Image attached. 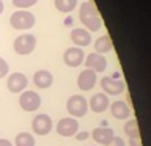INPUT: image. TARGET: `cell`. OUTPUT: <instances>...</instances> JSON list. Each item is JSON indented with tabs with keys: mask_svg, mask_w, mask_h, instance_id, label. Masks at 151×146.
<instances>
[{
	"mask_svg": "<svg viewBox=\"0 0 151 146\" xmlns=\"http://www.w3.org/2000/svg\"><path fill=\"white\" fill-rule=\"evenodd\" d=\"M85 66H87V69H91L94 72H102V71H106L107 68V60L106 57L101 55V54H96V52H93V54H88L85 57Z\"/></svg>",
	"mask_w": 151,
	"mask_h": 146,
	"instance_id": "obj_11",
	"label": "cell"
},
{
	"mask_svg": "<svg viewBox=\"0 0 151 146\" xmlns=\"http://www.w3.org/2000/svg\"><path fill=\"white\" fill-rule=\"evenodd\" d=\"M14 145L16 146H35V137L32 134H28V132H21V134L16 135Z\"/></svg>",
	"mask_w": 151,
	"mask_h": 146,
	"instance_id": "obj_19",
	"label": "cell"
},
{
	"mask_svg": "<svg viewBox=\"0 0 151 146\" xmlns=\"http://www.w3.org/2000/svg\"><path fill=\"white\" fill-rule=\"evenodd\" d=\"M112 39L109 38L107 35H104L101 38H98L96 42H94V50H96V54H106V52L112 50Z\"/></svg>",
	"mask_w": 151,
	"mask_h": 146,
	"instance_id": "obj_18",
	"label": "cell"
},
{
	"mask_svg": "<svg viewBox=\"0 0 151 146\" xmlns=\"http://www.w3.org/2000/svg\"><path fill=\"white\" fill-rule=\"evenodd\" d=\"M98 82V74L91 69H83L77 77V87L82 91H90L94 88V85Z\"/></svg>",
	"mask_w": 151,
	"mask_h": 146,
	"instance_id": "obj_10",
	"label": "cell"
},
{
	"mask_svg": "<svg viewBox=\"0 0 151 146\" xmlns=\"http://www.w3.org/2000/svg\"><path fill=\"white\" fill-rule=\"evenodd\" d=\"M79 19H80V22L88 28V31H98L99 28L102 27V21L98 14L96 5H94V2H91V0L83 2L80 5Z\"/></svg>",
	"mask_w": 151,
	"mask_h": 146,
	"instance_id": "obj_1",
	"label": "cell"
},
{
	"mask_svg": "<svg viewBox=\"0 0 151 146\" xmlns=\"http://www.w3.org/2000/svg\"><path fill=\"white\" fill-rule=\"evenodd\" d=\"M8 72H9V66L6 63V60L0 58V79H3L5 75H8Z\"/></svg>",
	"mask_w": 151,
	"mask_h": 146,
	"instance_id": "obj_23",
	"label": "cell"
},
{
	"mask_svg": "<svg viewBox=\"0 0 151 146\" xmlns=\"http://www.w3.org/2000/svg\"><path fill=\"white\" fill-rule=\"evenodd\" d=\"M14 52L19 55H30L36 47V38L30 35V33H25V35H21L14 39Z\"/></svg>",
	"mask_w": 151,
	"mask_h": 146,
	"instance_id": "obj_4",
	"label": "cell"
},
{
	"mask_svg": "<svg viewBox=\"0 0 151 146\" xmlns=\"http://www.w3.org/2000/svg\"><path fill=\"white\" fill-rule=\"evenodd\" d=\"M19 105L25 112H35L41 107V96L35 91H22L19 97Z\"/></svg>",
	"mask_w": 151,
	"mask_h": 146,
	"instance_id": "obj_5",
	"label": "cell"
},
{
	"mask_svg": "<svg viewBox=\"0 0 151 146\" xmlns=\"http://www.w3.org/2000/svg\"><path fill=\"white\" fill-rule=\"evenodd\" d=\"M129 145H131V146H142L140 137H137V138H129Z\"/></svg>",
	"mask_w": 151,
	"mask_h": 146,
	"instance_id": "obj_26",
	"label": "cell"
},
{
	"mask_svg": "<svg viewBox=\"0 0 151 146\" xmlns=\"http://www.w3.org/2000/svg\"><path fill=\"white\" fill-rule=\"evenodd\" d=\"M79 130V121L76 118L69 116V118H63V120L58 121L57 124V132L61 137H73L77 134Z\"/></svg>",
	"mask_w": 151,
	"mask_h": 146,
	"instance_id": "obj_7",
	"label": "cell"
},
{
	"mask_svg": "<svg viewBox=\"0 0 151 146\" xmlns=\"http://www.w3.org/2000/svg\"><path fill=\"white\" fill-rule=\"evenodd\" d=\"M33 83H35L38 88L46 89L54 83V75L46 69H40V71H36V72L33 74Z\"/></svg>",
	"mask_w": 151,
	"mask_h": 146,
	"instance_id": "obj_15",
	"label": "cell"
},
{
	"mask_svg": "<svg viewBox=\"0 0 151 146\" xmlns=\"http://www.w3.org/2000/svg\"><path fill=\"white\" fill-rule=\"evenodd\" d=\"M88 137H90V134L87 130H85V132H77V134H76V140H77V141H83V140H87Z\"/></svg>",
	"mask_w": 151,
	"mask_h": 146,
	"instance_id": "obj_25",
	"label": "cell"
},
{
	"mask_svg": "<svg viewBox=\"0 0 151 146\" xmlns=\"http://www.w3.org/2000/svg\"><path fill=\"white\" fill-rule=\"evenodd\" d=\"M66 110L73 118H82L88 112V102L82 94H74L66 102Z\"/></svg>",
	"mask_w": 151,
	"mask_h": 146,
	"instance_id": "obj_2",
	"label": "cell"
},
{
	"mask_svg": "<svg viewBox=\"0 0 151 146\" xmlns=\"http://www.w3.org/2000/svg\"><path fill=\"white\" fill-rule=\"evenodd\" d=\"M109 107H110L112 116L116 118V120H127L129 115H131L129 105H127L126 102H123V101H115L112 105H109Z\"/></svg>",
	"mask_w": 151,
	"mask_h": 146,
	"instance_id": "obj_16",
	"label": "cell"
},
{
	"mask_svg": "<svg viewBox=\"0 0 151 146\" xmlns=\"http://www.w3.org/2000/svg\"><path fill=\"white\" fill-rule=\"evenodd\" d=\"M35 22H36L35 16L32 13L25 11V9H19V11L13 13L11 17H9V24L16 30H28L35 25Z\"/></svg>",
	"mask_w": 151,
	"mask_h": 146,
	"instance_id": "obj_3",
	"label": "cell"
},
{
	"mask_svg": "<svg viewBox=\"0 0 151 146\" xmlns=\"http://www.w3.org/2000/svg\"><path fill=\"white\" fill-rule=\"evenodd\" d=\"M101 88L106 94H112V96H118L124 91V82L123 80H116L113 77H102L101 79Z\"/></svg>",
	"mask_w": 151,
	"mask_h": 146,
	"instance_id": "obj_8",
	"label": "cell"
},
{
	"mask_svg": "<svg viewBox=\"0 0 151 146\" xmlns=\"http://www.w3.org/2000/svg\"><path fill=\"white\" fill-rule=\"evenodd\" d=\"M3 9H5V5H3V0H0V14L3 13Z\"/></svg>",
	"mask_w": 151,
	"mask_h": 146,
	"instance_id": "obj_28",
	"label": "cell"
},
{
	"mask_svg": "<svg viewBox=\"0 0 151 146\" xmlns=\"http://www.w3.org/2000/svg\"><path fill=\"white\" fill-rule=\"evenodd\" d=\"M0 146H13V143L6 138H0Z\"/></svg>",
	"mask_w": 151,
	"mask_h": 146,
	"instance_id": "obj_27",
	"label": "cell"
},
{
	"mask_svg": "<svg viewBox=\"0 0 151 146\" xmlns=\"http://www.w3.org/2000/svg\"><path fill=\"white\" fill-rule=\"evenodd\" d=\"M28 80L22 72H13L11 75H8L6 80V87L11 93H22L27 88Z\"/></svg>",
	"mask_w": 151,
	"mask_h": 146,
	"instance_id": "obj_12",
	"label": "cell"
},
{
	"mask_svg": "<svg viewBox=\"0 0 151 146\" xmlns=\"http://www.w3.org/2000/svg\"><path fill=\"white\" fill-rule=\"evenodd\" d=\"M38 0H13V5L19 9H27L33 6V5H36Z\"/></svg>",
	"mask_w": 151,
	"mask_h": 146,
	"instance_id": "obj_22",
	"label": "cell"
},
{
	"mask_svg": "<svg viewBox=\"0 0 151 146\" xmlns=\"http://www.w3.org/2000/svg\"><path fill=\"white\" fill-rule=\"evenodd\" d=\"M83 60H85V54L80 47H69V49H66L63 55L65 64L69 66V68H77V66L83 63Z\"/></svg>",
	"mask_w": 151,
	"mask_h": 146,
	"instance_id": "obj_9",
	"label": "cell"
},
{
	"mask_svg": "<svg viewBox=\"0 0 151 146\" xmlns=\"http://www.w3.org/2000/svg\"><path fill=\"white\" fill-rule=\"evenodd\" d=\"M71 41L76 44V47H85L91 42V35L87 28H74L71 31Z\"/></svg>",
	"mask_w": 151,
	"mask_h": 146,
	"instance_id": "obj_14",
	"label": "cell"
},
{
	"mask_svg": "<svg viewBox=\"0 0 151 146\" xmlns=\"http://www.w3.org/2000/svg\"><path fill=\"white\" fill-rule=\"evenodd\" d=\"M106 146H126V145H124V140H123L121 137H113Z\"/></svg>",
	"mask_w": 151,
	"mask_h": 146,
	"instance_id": "obj_24",
	"label": "cell"
},
{
	"mask_svg": "<svg viewBox=\"0 0 151 146\" xmlns=\"http://www.w3.org/2000/svg\"><path fill=\"white\" fill-rule=\"evenodd\" d=\"M91 137L98 145H107L115 135H113V130L109 127H96L91 132Z\"/></svg>",
	"mask_w": 151,
	"mask_h": 146,
	"instance_id": "obj_17",
	"label": "cell"
},
{
	"mask_svg": "<svg viewBox=\"0 0 151 146\" xmlns=\"http://www.w3.org/2000/svg\"><path fill=\"white\" fill-rule=\"evenodd\" d=\"M124 132L129 138H137L140 137V129H139V124H137L135 120H129L124 124Z\"/></svg>",
	"mask_w": 151,
	"mask_h": 146,
	"instance_id": "obj_21",
	"label": "cell"
},
{
	"mask_svg": "<svg viewBox=\"0 0 151 146\" xmlns=\"http://www.w3.org/2000/svg\"><path fill=\"white\" fill-rule=\"evenodd\" d=\"M32 129L36 135H41V137L47 135L52 130V118L49 115H44V113L35 116L32 121Z\"/></svg>",
	"mask_w": 151,
	"mask_h": 146,
	"instance_id": "obj_6",
	"label": "cell"
},
{
	"mask_svg": "<svg viewBox=\"0 0 151 146\" xmlns=\"http://www.w3.org/2000/svg\"><path fill=\"white\" fill-rule=\"evenodd\" d=\"M77 0H55V8L60 13H71L76 9Z\"/></svg>",
	"mask_w": 151,
	"mask_h": 146,
	"instance_id": "obj_20",
	"label": "cell"
},
{
	"mask_svg": "<svg viewBox=\"0 0 151 146\" xmlns=\"http://www.w3.org/2000/svg\"><path fill=\"white\" fill-rule=\"evenodd\" d=\"M88 105H90V110H91V112L102 113V112H106L109 108L110 101H109V96L106 93H96V94H93V96H91Z\"/></svg>",
	"mask_w": 151,
	"mask_h": 146,
	"instance_id": "obj_13",
	"label": "cell"
}]
</instances>
